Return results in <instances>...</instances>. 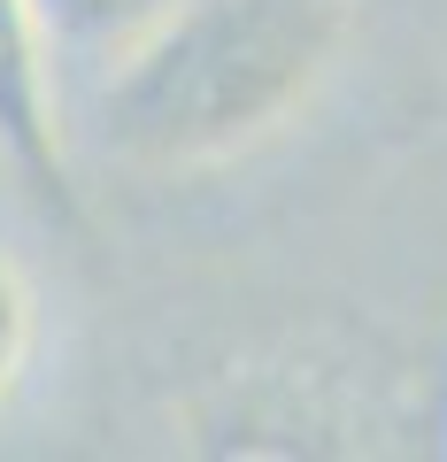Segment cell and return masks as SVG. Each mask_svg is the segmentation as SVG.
I'll return each instance as SVG.
<instances>
[{
    "label": "cell",
    "instance_id": "277c9868",
    "mask_svg": "<svg viewBox=\"0 0 447 462\" xmlns=\"http://www.w3.org/2000/svg\"><path fill=\"white\" fill-rule=\"evenodd\" d=\"M23 363H32V285L0 254V401L23 385Z\"/></svg>",
    "mask_w": 447,
    "mask_h": 462
},
{
    "label": "cell",
    "instance_id": "7a4b0ae2",
    "mask_svg": "<svg viewBox=\"0 0 447 462\" xmlns=\"http://www.w3.org/2000/svg\"><path fill=\"white\" fill-rule=\"evenodd\" d=\"M54 32L39 16V0H0V170L23 185L47 224L78 231V170L62 147V108H54Z\"/></svg>",
    "mask_w": 447,
    "mask_h": 462
},
{
    "label": "cell",
    "instance_id": "3957f363",
    "mask_svg": "<svg viewBox=\"0 0 447 462\" xmlns=\"http://www.w3.org/2000/svg\"><path fill=\"white\" fill-rule=\"evenodd\" d=\"M163 8L170 0H39V16H47L54 39H93L108 54H124Z\"/></svg>",
    "mask_w": 447,
    "mask_h": 462
},
{
    "label": "cell",
    "instance_id": "6da1fadb",
    "mask_svg": "<svg viewBox=\"0 0 447 462\" xmlns=\"http://www.w3.org/2000/svg\"><path fill=\"white\" fill-rule=\"evenodd\" d=\"M363 0H170L108 54L100 132L132 170H209L285 132L355 39Z\"/></svg>",
    "mask_w": 447,
    "mask_h": 462
}]
</instances>
